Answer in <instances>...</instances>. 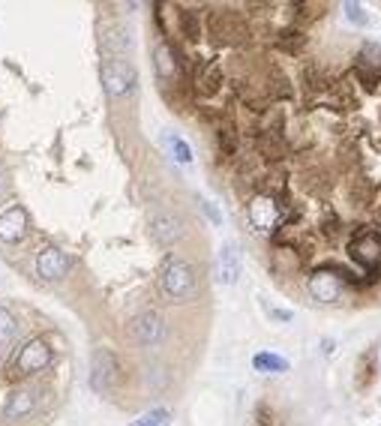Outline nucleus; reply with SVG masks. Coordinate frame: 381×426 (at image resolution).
<instances>
[{
  "instance_id": "9b49d317",
  "label": "nucleus",
  "mask_w": 381,
  "mask_h": 426,
  "mask_svg": "<svg viewBox=\"0 0 381 426\" xmlns=\"http://www.w3.org/2000/svg\"><path fill=\"white\" fill-rule=\"evenodd\" d=\"M27 228H31V216H27L24 204H12L0 213V240L4 243H19Z\"/></svg>"
},
{
  "instance_id": "f8f14e48",
  "label": "nucleus",
  "mask_w": 381,
  "mask_h": 426,
  "mask_svg": "<svg viewBox=\"0 0 381 426\" xmlns=\"http://www.w3.org/2000/svg\"><path fill=\"white\" fill-rule=\"evenodd\" d=\"M69 268H72V261H69L66 253H61L57 246L42 249V253L36 255V276H42L46 283H51V279H61Z\"/></svg>"
},
{
  "instance_id": "dca6fc26",
  "label": "nucleus",
  "mask_w": 381,
  "mask_h": 426,
  "mask_svg": "<svg viewBox=\"0 0 381 426\" xmlns=\"http://www.w3.org/2000/svg\"><path fill=\"white\" fill-rule=\"evenodd\" d=\"M19 336V318L12 315V310H6V306H0V348H6L16 343Z\"/></svg>"
},
{
  "instance_id": "b1692460",
  "label": "nucleus",
  "mask_w": 381,
  "mask_h": 426,
  "mask_svg": "<svg viewBox=\"0 0 381 426\" xmlns=\"http://www.w3.org/2000/svg\"><path fill=\"white\" fill-rule=\"evenodd\" d=\"M273 318H280V321H291V313H285V310H273Z\"/></svg>"
},
{
  "instance_id": "2eb2a0df",
  "label": "nucleus",
  "mask_w": 381,
  "mask_h": 426,
  "mask_svg": "<svg viewBox=\"0 0 381 426\" xmlns=\"http://www.w3.org/2000/svg\"><path fill=\"white\" fill-rule=\"evenodd\" d=\"M253 366L258 372H288V360L273 355V351H258L253 357Z\"/></svg>"
},
{
  "instance_id": "6ab92c4d",
  "label": "nucleus",
  "mask_w": 381,
  "mask_h": 426,
  "mask_svg": "<svg viewBox=\"0 0 381 426\" xmlns=\"http://www.w3.org/2000/svg\"><path fill=\"white\" fill-rule=\"evenodd\" d=\"M355 61L366 64V66H372L381 72V42H363L360 46V54L355 57Z\"/></svg>"
},
{
  "instance_id": "6e6552de",
  "label": "nucleus",
  "mask_w": 381,
  "mask_h": 426,
  "mask_svg": "<svg viewBox=\"0 0 381 426\" xmlns=\"http://www.w3.org/2000/svg\"><path fill=\"white\" fill-rule=\"evenodd\" d=\"M39 400H42V390L39 387H31V385L16 387V390L6 396V402H4V420L16 423V420L31 417V411H36Z\"/></svg>"
},
{
  "instance_id": "5701e85b",
  "label": "nucleus",
  "mask_w": 381,
  "mask_h": 426,
  "mask_svg": "<svg viewBox=\"0 0 381 426\" xmlns=\"http://www.w3.org/2000/svg\"><path fill=\"white\" fill-rule=\"evenodd\" d=\"M204 211H208V216L213 219V223H219V213H216V208H213L210 201H204Z\"/></svg>"
},
{
  "instance_id": "20e7f679",
  "label": "nucleus",
  "mask_w": 381,
  "mask_h": 426,
  "mask_svg": "<svg viewBox=\"0 0 381 426\" xmlns=\"http://www.w3.org/2000/svg\"><path fill=\"white\" fill-rule=\"evenodd\" d=\"M99 78H102V87H106L108 99H121V96H129L136 91L138 84V76H136V66L129 61H102L99 66Z\"/></svg>"
},
{
  "instance_id": "1a4fd4ad",
  "label": "nucleus",
  "mask_w": 381,
  "mask_h": 426,
  "mask_svg": "<svg viewBox=\"0 0 381 426\" xmlns=\"http://www.w3.org/2000/svg\"><path fill=\"white\" fill-rule=\"evenodd\" d=\"M183 223L174 211H156L151 219V238L156 246H174L183 238Z\"/></svg>"
},
{
  "instance_id": "412c9836",
  "label": "nucleus",
  "mask_w": 381,
  "mask_h": 426,
  "mask_svg": "<svg viewBox=\"0 0 381 426\" xmlns=\"http://www.w3.org/2000/svg\"><path fill=\"white\" fill-rule=\"evenodd\" d=\"M342 9H345V19H348L351 24H357V27H366V24H370V16L363 12L360 4H345Z\"/></svg>"
},
{
  "instance_id": "aec40b11",
  "label": "nucleus",
  "mask_w": 381,
  "mask_h": 426,
  "mask_svg": "<svg viewBox=\"0 0 381 426\" xmlns=\"http://www.w3.org/2000/svg\"><path fill=\"white\" fill-rule=\"evenodd\" d=\"M168 144H171V151H174V156H178V163H189L193 159V151H189V144L181 138V136H168Z\"/></svg>"
},
{
  "instance_id": "4be33fe9",
  "label": "nucleus",
  "mask_w": 381,
  "mask_h": 426,
  "mask_svg": "<svg viewBox=\"0 0 381 426\" xmlns=\"http://www.w3.org/2000/svg\"><path fill=\"white\" fill-rule=\"evenodd\" d=\"M255 420H258V426H270L273 423V411H270L268 402H258L255 405Z\"/></svg>"
},
{
  "instance_id": "39448f33",
  "label": "nucleus",
  "mask_w": 381,
  "mask_h": 426,
  "mask_svg": "<svg viewBox=\"0 0 381 426\" xmlns=\"http://www.w3.org/2000/svg\"><path fill=\"white\" fill-rule=\"evenodd\" d=\"M246 219L249 225L255 231H265V234H273L280 231V223H283V201H276L273 196H249L246 201Z\"/></svg>"
},
{
  "instance_id": "f03ea898",
  "label": "nucleus",
  "mask_w": 381,
  "mask_h": 426,
  "mask_svg": "<svg viewBox=\"0 0 381 426\" xmlns=\"http://www.w3.org/2000/svg\"><path fill=\"white\" fill-rule=\"evenodd\" d=\"M51 360H54V351L46 343V336H34V340L21 343V348H16V355H12L4 375H9V381L31 378V375H36L42 370H49Z\"/></svg>"
},
{
  "instance_id": "4468645a",
  "label": "nucleus",
  "mask_w": 381,
  "mask_h": 426,
  "mask_svg": "<svg viewBox=\"0 0 381 426\" xmlns=\"http://www.w3.org/2000/svg\"><path fill=\"white\" fill-rule=\"evenodd\" d=\"M238 276H240V255L231 243H225L223 249H219V279H223L225 285H234L238 283Z\"/></svg>"
},
{
  "instance_id": "0eeeda50",
  "label": "nucleus",
  "mask_w": 381,
  "mask_h": 426,
  "mask_svg": "<svg viewBox=\"0 0 381 426\" xmlns=\"http://www.w3.org/2000/svg\"><path fill=\"white\" fill-rule=\"evenodd\" d=\"M121 378H123V366H121V360H117L114 351L111 348H96L93 351V375H91L93 390H108Z\"/></svg>"
},
{
  "instance_id": "ddd939ff",
  "label": "nucleus",
  "mask_w": 381,
  "mask_h": 426,
  "mask_svg": "<svg viewBox=\"0 0 381 426\" xmlns=\"http://www.w3.org/2000/svg\"><path fill=\"white\" fill-rule=\"evenodd\" d=\"M273 46L280 49L283 54H300L306 46H310V36H306V31L303 27H295V24H285V27H280L276 31V36H273Z\"/></svg>"
},
{
  "instance_id": "9d476101",
  "label": "nucleus",
  "mask_w": 381,
  "mask_h": 426,
  "mask_svg": "<svg viewBox=\"0 0 381 426\" xmlns=\"http://www.w3.org/2000/svg\"><path fill=\"white\" fill-rule=\"evenodd\" d=\"M163 321H159V315L156 313H141V315H136L133 321L126 325V333H129V340L133 343H138V345H156L159 340H163Z\"/></svg>"
},
{
  "instance_id": "f3484780",
  "label": "nucleus",
  "mask_w": 381,
  "mask_h": 426,
  "mask_svg": "<svg viewBox=\"0 0 381 426\" xmlns=\"http://www.w3.org/2000/svg\"><path fill=\"white\" fill-rule=\"evenodd\" d=\"M375 372H378V366H375V351H366V355L360 357V366H357V390H366L375 381Z\"/></svg>"
},
{
  "instance_id": "7ed1b4c3",
  "label": "nucleus",
  "mask_w": 381,
  "mask_h": 426,
  "mask_svg": "<svg viewBox=\"0 0 381 426\" xmlns=\"http://www.w3.org/2000/svg\"><path fill=\"white\" fill-rule=\"evenodd\" d=\"M159 285H163L166 295L171 298H193L195 288H198V279H195V268L183 258H168L163 276H159Z\"/></svg>"
},
{
  "instance_id": "a211bd4d",
  "label": "nucleus",
  "mask_w": 381,
  "mask_h": 426,
  "mask_svg": "<svg viewBox=\"0 0 381 426\" xmlns=\"http://www.w3.org/2000/svg\"><path fill=\"white\" fill-rule=\"evenodd\" d=\"M129 426H171V411L168 408H151L141 417H136Z\"/></svg>"
},
{
  "instance_id": "423d86ee",
  "label": "nucleus",
  "mask_w": 381,
  "mask_h": 426,
  "mask_svg": "<svg viewBox=\"0 0 381 426\" xmlns=\"http://www.w3.org/2000/svg\"><path fill=\"white\" fill-rule=\"evenodd\" d=\"M306 291H310V298L318 303H336L342 298L345 283H342V276H336L327 268V264H318V268L310 273V279H306Z\"/></svg>"
},
{
  "instance_id": "f257e3e1",
  "label": "nucleus",
  "mask_w": 381,
  "mask_h": 426,
  "mask_svg": "<svg viewBox=\"0 0 381 426\" xmlns=\"http://www.w3.org/2000/svg\"><path fill=\"white\" fill-rule=\"evenodd\" d=\"M348 255L355 264L363 268L366 283H381V228H355L348 238Z\"/></svg>"
}]
</instances>
